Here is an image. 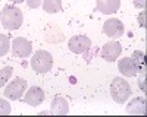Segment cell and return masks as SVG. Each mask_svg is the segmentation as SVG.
Returning a JSON list of instances; mask_svg holds the SVG:
<instances>
[{"instance_id": "3957f363", "label": "cell", "mask_w": 147, "mask_h": 117, "mask_svg": "<svg viewBox=\"0 0 147 117\" xmlns=\"http://www.w3.org/2000/svg\"><path fill=\"white\" fill-rule=\"evenodd\" d=\"M31 67L35 73H47L53 67V57L46 50H38L31 58Z\"/></svg>"}, {"instance_id": "5bb4252c", "label": "cell", "mask_w": 147, "mask_h": 117, "mask_svg": "<svg viewBox=\"0 0 147 117\" xmlns=\"http://www.w3.org/2000/svg\"><path fill=\"white\" fill-rule=\"evenodd\" d=\"M43 9L47 13H57L62 10V0H43Z\"/></svg>"}, {"instance_id": "ba28073f", "label": "cell", "mask_w": 147, "mask_h": 117, "mask_svg": "<svg viewBox=\"0 0 147 117\" xmlns=\"http://www.w3.org/2000/svg\"><path fill=\"white\" fill-rule=\"evenodd\" d=\"M122 53V45L118 41H109L102 47V57L106 62H115L118 60L119 54Z\"/></svg>"}, {"instance_id": "52a82bcc", "label": "cell", "mask_w": 147, "mask_h": 117, "mask_svg": "<svg viewBox=\"0 0 147 117\" xmlns=\"http://www.w3.org/2000/svg\"><path fill=\"white\" fill-rule=\"evenodd\" d=\"M68 47L72 53L75 54H82L85 51L90 50L91 47V40L88 37H85V35H75V37H72L68 43Z\"/></svg>"}, {"instance_id": "8992f818", "label": "cell", "mask_w": 147, "mask_h": 117, "mask_svg": "<svg viewBox=\"0 0 147 117\" xmlns=\"http://www.w3.org/2000/svg\"><path fill=\"white\" fill-rule=\"evenodd\" d=\"M12 53L13 56L19 57V58H24V57H30L31 53H32V45L31 43L24 38V37H16L13 41H12Z\"/></svg>"}, {"instance_id": "9c48e42d", "label": "cell", "mask_w": 147, "mask_h": 117, "mask_svg": "<svg viewBox=\"0 0 147 117\" xmlns=\"http://www.w3.org/2000/svg\"><path fill=\"white\" fill-rule=\"evenodd\" d=\"M44 91L40 88V86H31L27 92H25V102L31 107H37V105H40L43 101H44Z\"/></svg>"}, {"instance_id": "7c38bea8", "label": "cell", "mask_w": 147, "mask_h": 117, "mask_svg": "<svg viewBox=\"0 0 147 117\" xmlns=\"http://www.w3.org/2000/svg\"><path fill=\"white\" fill-rule=\"evenodd\" d=\"M69 113V104L63 97H55L52 101V108H50V114L55 116H63Z\"/></svg>"}, {"instance_id": "2e32d148", "label": "cell", "mask_w": 147, "mask_h": 117, "mask_svg": "<svg viewBox=\"0 0 147 117\" xmlns=\"http://www.w3.org/2000/svg\"><path fill=\"white\" fill-rule=\"evenodd\" d=\"M10 50V40L7 35L0 34V57H3L9 53Z\"/></svg>"}, {"instance_id": "5b68a950", "label": "cell", "mask_w": 147, "mask_h": 117, "mask_svg": "<svg viewBox=\"0 0 147 117\" xmlns=\"http://www.w3.org/2000/svg\"><path fill=\"white\" fill-rule=\"evenodd\" d=\"M124 31H125V27L124 23H122L119 19L116 18H110L105 22L103 25V32L106 37L112 38V40H118L119 37H122L124 35Z\"/></svg>"}, {"instance_id": "277c9868", "label": "cell", "mask_w": 147, "mask_h": 117, "mask_svg": "<svg viewBox=\"0 0 147 117\" xmlns=\"http://www.w3.org/2000/svg\"><path fill=\"white\" fill-rule=\"evenodd\" d=\"M27 89V80L22 78H15L10 84L6 85L5 88V97L9 100H19L22 98V95L25 94Z\"/></svg>"}, {"instance_id": "d6986e66", "label": "cell", "mask_w": 147, "mask_h": 117, "mask_svg": "<svg viewBox=\"0 0 147 117\" xmlns=\"http://www.w3.org/2000/svg\"><path fill=\"white\" fill-rule=\"evenodd\" d=\"M41 2H43V0H27V5L31 9H37V7L41 5Z\"/></svg>"}, {"instance_id": "30bf717a", "label": "cell", "mask_w": 147, "mask_h": 117, "mask_svg": "<svg viewBox=\"0 0 147 117\" xmlns=\"http://www.w3.org/2000/svg\"><path fill=\"white\" fill-rule=\"evenodd\" d=\"M118 69H119V72L127 78H132V76H136L138 73V67H137L136 63H134L132 57L121 58L119 63H118Z\"/></svg>"}, {"instance_id": "ffe728a7", "label": "cell", "mask_w": 147, "mask_h": 117, "mask_svg": "<svg viewBox=\"0 0 147 117\" xmlns=\"http://www.w3.org/2000/svg\"><path fill=\"white\" fill-rule=\"evenodd\" d=\"M134 6L137 9H146V0H134Z\"/></svg>"}, {"instance_id": "9a60e30c", "label": "cell", "mask_w": 147, "mask_h": 117, "mask_svg": "<svg viewBox=\"0 0 147 117\" xmlns=\"http://www.w3.org/2000/svg\"><path fill=\"white\" fill-rule=\"evenodd\" d=\"M132 60H134V63L137 64V67H138V72H144L146 70V54H144V51H141V50H136L132 53Z\"/></svg>"}, {"instance_id": "603a6c76", "label": "cell", "mask_w": 147, "mask_h": 117, "mask_svg": "<svg viewBox=\"0 0 147 117\" xmlns=\"http://www.w3.org/2000/svg\"><path fill=\"white\" fill-rule=\"evenodd\" d=\"M13 3H24V0H12Z\"/></svg>"}, {"instance_id": "4fadbf2b", "label": "cell", "mask_w": 147, "mask_h": 117, "mask_svg": "<svg viewBox=\"0 0 147 117\" xmlns=\"http://www.w3.org/2000/svg\"><path fill=\"white\" fill-rule=\"evenodd\" d=\"M127 114H146V98H134L127 105Z\"/></svg>"}, {"instance_id": "44dd1931", "label": "cell", "mask_w": 147, "mask_h": 117, "mask_svg": "<svg viewBox=\"0 0 147 117\" xmlns=\"http://www.w3.org/2000/svg\"><path fill=\"white\" fill-rule=\"evenodd\" d=\"M138 22H140V27L146 28V12H141L138 15Z\"/></svg>"}, {"instance_id": "ac0fdd59", "label": "cell", "mask_w": 147, "mask_h": 117, "mask_svg": "<svg viewBox=\"0 0 147 117\" xmlns=\"http://www.w3.org/2000/svg\"><path fill=\"white\" fill-rule=\"evenodd\" d=\"M10 111H12V107H10L9 101L0 98V116H7L10 114Z\"/></svg>"}, {"instance_id": "6da1fadb", "label": "cell", "mask_w": 147, "mask_h": 117, "mask_svg": "<svg viewBox=\"0 0 147 117\" xmlns=\"http://www.w3.org/2000/svg\"><path fill=\"white\" fill-rule=\"evenodd\" d=\"M0 22H2L3 28L9 31H15L21 28L24 22V13L22 10L16 6H5L3 10L0 12Z\"/></svg>"}, {"instance_id": "7a4b0ae2", "label": "cell", "mask_w": 147, "mask_h": 117, "mask_svg": "<svg viewBox=\"0 0 147 117\" xmlns=\"http://www.w3.org/2000/svg\"><path fill=\"white\" fill-rule=\"evenodd\" d=\"M110 95H112L115 102L124 104L131 95L129 82H127L124 78H113L112 84H110Z\"/></svg>"}, {"instance_id": "7402d4cb", "label": "cell", "mask_w": 147, "mask_h": 117, "mask_svg": "<svg viewBox=\"0 0 147 117\" xmlns=\"http://www.w3.org/2000/svg\"><path fill=\"white\" fill-rule=\"evenodd\" d=\"M144 78H146V75L143 73V78H140V80H138V86H140V88L146 92V86H144Z\"/></svg>"}, {"instance_id": "e0dca14e", "label": "cell", "mask_w": 147, "mask_h": 117, "mask_svg": "<svg viewBox=\"0 0 147 117\" xmlns=\"http://www.w3.org/2000/svg\"><path fill=\"white\" fill-rule=\"evenodd\" d=\"M12 72H13L12 66H6V67H3L2 70H0V88L5 86L9 82V79L12 76Z\"/></svg>"}, {"instance_id": "8fae6325", "label": "cell", "mask_w": 147, "mask_h": 117, "mask_svg": "<svg viewBox=\"0 0 147 117\" xmlns=\"http://www.w3.org/2000/svg\"><path fill=\"white\" fill-rule=\"evenodd\" d=\"M96 6L100 13L110 15V13L118 12V9L121 7V0H97Z\"/></svg>"}]
</instances>
